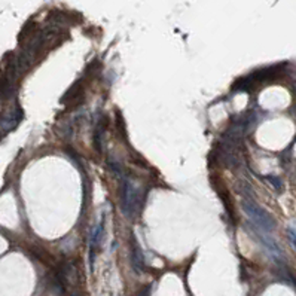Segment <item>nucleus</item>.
Here are the masks:
<instances>
[{"label": "nucleus", "instance_id": "nucleus-1", "mask_svg": "<svg viewBox=\"0 0 296 296\" xmlns=\"http://www.w3.org/2000/svg\"><path fill=\"white\" fill-rule=\"evenodd\" d=\"M241 205H243L246 216L250 220L251 228L265 232V234H270L275 229V220L273 219V216L267 210H264L261 205L256 204L253 200L244 198Z\"/></svg>", "mask_w": 296, "mask_h": 296}, {"label": "nucleus", "instance_id": "nucleus-2", "mask_svg": "<svg viewBox=\"0 0 296 296\" xmlns=\"http://www.w3.org/2000/svg\"><path fill=\"white\" fill-rule=\"evenodd\" d=\"M141 204L140 191L127 176H122V189H121V210L125 217H133L138 211Z\"/></svg>", "mask_w": 296, "mask_h": 296}, {"label": "nucleus", "instance_id": "nucleus-3", "mask_svg": "<svg viewBox=\"0 0 296 296\" xmlns=\"http://www.w3.org/2000/svg\"><path fill=\"white\" fill-rule=\"evenodd\" d=\"M253 232L256 234V237L259 238V241L262 243V246L267 249L268 254L273 257L274 262H281V261H283V253H281L280 247H278V244H277V241L274 240L273 237H271L270 234L261 232V231H257V229H253Z\"/></svg>", "mask_w": 296, "mask_h": 296}, {"label": "nucleus", "instance_id": "nucleus-4", "mask_svg": "<svg viewBox=\"0 0 296 296\" xmlns=\"http://www.w3.org/2000/svg\"><path fill=\"white\" fill-rule=\"evenodd\" d=\"M131 265L136 274H141L144 271L146 267V261H144V254L141 251V247L137 241L134 235H131Z\"/></svg>", "mask_w": 296, "mask_h": 296}, {"label": "nucleus", "instance_id": "nucleus-5", "mask_svg": "<svg viewBox=\"0 0 296 296\" xmlns=\"http://www.w3.org/2000/svg\"><path fill=\"white\" fill-rule=\"evenodd\" d=\"M103 237H104V217L101 219V222L94 228L91 235V243H90V264L94 265V261H95V254L97 250L100 249L101 246V241H103Z\"/></svg>", "mask_w": 296, "mask_h": 296}, {"label": "nucleus", "instance_id": "nucleus-6", "mask_svg": "<svg viewBox=\"0 0 296 296\" xmlns=\"http://www.w3.org/2000/svg\"><path fill=\"white\" fill-rule=\"evenodd\" d=\"M103 134H104V124L103 121L97 124L95 127V134H94V144H95V149L98 152H101V140H103Z\"/></svg>", "mask_w": 296, "mask_h": 296}, {"label": "nucleus", "instance_id": "nucleus-7", "mask_svg": "<svg viewBox=\"0 0 296 296\" xmlns=\"http://www.w3.org/2000/svg\"><path fill=\"white\" fill-rule=\"evenodd\" d=\"M265 179H267L268 182L271 183V184H273L274 189H277L278 192H281V191H283V182H281V180H280L278 177H274V176H267Z\"/></svg>", "mask_w": 296, "mask_h": 296}, {"label": "nucleus", "instance_id": "nucleus-8", "mask_svg": "<svg viewBox=\"0 0 296 296\" xmlns=\"http://www.w3.org/2000/svg\"><path fill=\"white\" fill-rule=\"evenodd\" d=\"M287 232H289V238H290V241H292V246L295 247V229L290 227V228L287 229Z\"/></svg>", "mask_w": 296, "mask_h": 296}]
</instances>
